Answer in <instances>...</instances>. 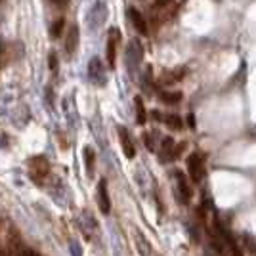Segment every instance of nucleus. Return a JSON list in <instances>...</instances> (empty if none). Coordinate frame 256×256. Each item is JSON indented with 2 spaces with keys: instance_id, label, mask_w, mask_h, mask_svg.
Segmentation results:
<instances>
[{
  "instance_id": "nucleus-1",
  "label": "nucleus",
  "mask_w": 256,
  "mask_h": 256,
  "mask_svg": "<svg viewBox=\"0 0 256 256\" xmlns=\"http://www.w3.org/2000/svg\"><path fill=\"white\" fill-rule=\"evenodd\" d=\"M29 176L34 184L44 186L46 180L50 178V162L44 155H34L29 160Z\"/></svg>"
},
{
  "instance_id": "nucleus-2",
  "label": "nucleus",
  "mask_w": 256,
  "mask_h": 256,
  "mask_svg": "<svg viewBox=\"0 0 256 256\" xmlns=\"http://www.w3.org/2000/svg\"><path fill=\"white\" fill-rule=\"evenodd\" d=\"M188 172H190L192 182H195V184H199L204 178L206 168H204V159L201 153H192L188 157Z\"/></svg>"
},
{
  "instance_id": "nucleus-3",
  "label": "nucleus",
  "mask_w": 256,
  "mask_h": 256,
  "mask_svg": "<svg viewBox=\"0 0 256 256\" xmlns=\"http://www.w3.org/2000/svg\"><path fill=\"white\" fill-rule=\"evenodd\" d=\"M120 42V31L118 29H111L109 31V36H107V50H106V56H107V65L113 69L115 67V62H117V46Z\"/></svg>"
},
{
  "instance_id": "nucleus-4",
  "label": "nucleus",
  "mask_w": 256,
  "mask_h": 256,
  "mask_svg": "<svg viewBox=\"0 0 256 256\" xmlns=\"http://www.w3.org/2000/svg\"><path fill=\"white\" fill-rule=\"evenodd\" d=\"M88 75L92 78V82L96 84H104L106 82V73H104V65L98 58H92L90 60V65H88Z\"/></svg>"
},
{
  "instance_id": "nucleus-5",
  "label": "nucleus",
  "mask_w": 256,
  "mask_h": 256,
  "mask_svg": "<svg viewBox=\"0 0 256 256\" xmlns=\"http://www.w3.org/2000/svg\"><path fill=\"white\" fill-rule=\"evenodd\" d=\"M98 204H100V210L104 214H109L111 210V201H109V193H107V180H100L98 186Z\"/></svg>"
},
{
  "instance_id": "nucleus-6",
  "label": "nucleus",
  "mask_w": 256,
  "mask_h": 256,
  "mask_svg": "<svg viewBox=\"0 0 256 256\" xmlns=\"http://www.w3.org/2000/svg\"><path fill=\"white\" fill-rule=\"evenodd\" d=\"M118 138H120V146H122L124 155L128 159H134L136 148H134V142H132V138H130V134H128V130L124 126H118Z\"/></svg>"
},
{
  "instance_id": "nucleus-7",
  "label": "nucleus",
  "mask_w": 256,
  "mask_h": 256,
  "mask_svg": "<svg viewBox=\"0 0 256 256\" xmlns=\"http://www.w3.org/2000/svg\"><path fill=\"white\" fill-rule=\"evenodd\" d=\"M78 38H80V32H78V27L76 25H71L69 31H67V36H65V54L67 56H73L78 46Z\"/></svg>"
},
{
  "instance_id": "nucleus-8",
  "label": "nucleus",
  "mask_w": 256,
  "mask_h": 256,
  "mask_svg": "<svg viewBox=\"0 0 256 256\" xmlns=\"http://www.w3.org/2000/svg\"><path fill=\"white\" fill-rule=\"evenodd\" d=\"M159 157L162 162H168L176 157V146H174V140L172 138H162V144H160V151H159Z\"/></svg>"
},
{
  "instance_id": "nucleus-9",
  "label": "nucleus",
  "mask_w": 256,
  "mask_h": 256,
  "mask_svg": "<svg viewBox=\"0 0 256 256\" xmlns=\"http://www.w3.org/2000/svg\"><path fill=\"white\" fill-rule=\"evenodd\" d=\"M128 18H130V22H132V25L136 27V31H138L140 34L146 36V34L150 32L148 31V23H146V20H144V16H142L136 8H130V10H128Z\"/></svg>"
},
{
  "instance_id": "nucleus-10",
  "label": "nucleus",
  "mask_w": 256,
  "mask_h": 256,
  "mask_svg": "<svg viewBox=\"0 0 256 256\" xmlns=\"http://www.w3.org/2000/svg\"><path fill=\"white\" fill-rule=\"evenodd\" d=\"M176 180H178V195H180L182 203H190L192 199V190H190V184L186 180L184 172H176Z\"/></svg>"
},
{
  "instance_id": "nucleus-11",
  "label": "nucleus",
  "mask_w": 256,
  "mask_h": 256,
  "mask_svg": "<svg viewBox=\"0 0 256 256\" xmlns=\"http://www.w3.org/2000/svg\"><path fill=\"white\" fill-rule=\"evenodd\" d=\"M134 104H136V122L138 124H146L148 113H146V107H144V100L140 96H136L134 98Z\"/></svg>"
},
{
  "instance_id": "nucleus-12",
  "label": "nucleus",
  "mask_w": 256,
  "mask_h": 256,
  "mask_svg": "<svg viewBox=\"0 0 256 256\" xmlns=\"http://www.w3.org/2000/svg\"><path fill=\"white\" fill-rule=\"evenodd\" d=\"M162 120H164V124L170 128V130H182V128H184V124H182V118L178 117V115H174V113L164 115V117H162Z\"/></svg>"
},
{
  "instance_id": "nucleus-13",
  "label": "nucleus",
  "mask_w": 256,
  "mask_h": 256,
  "mask_svg": "<svg viewBox=\"0 0 256 256\" xmlns=\"http://www.w3.org/2000/svg\"><path fill=\"white\" fill-rule=\"evenodd\" d=\"M159 98H160V102H164V104H168V106H174V104H178L182 100V94L180 92H160Z\"/></svg>"
},
{
  "instance_id": "nucleus-14",
  "label": "nucleus",
  "mask_w": 256,
  "mask_h": 256,
  "mask_svg": "<svg viewBox=\"0 0 256 256\" xmlns=\"http://www.w3.org/2000/svg\"><path fill=\"white\" fill-rule=\"evenodd\" d=\"M84 157H86V170L92 176V174H94V159H96V157H94V151L90 150V148H86Z\"/></svg>"
},
{
  "instance_id": "nucleus-15",
  "label": "nucleus",
  "mask_w": 256,
  "mask_h": 256,
  "mask_svg": "<svg viewBox=\"0 0 256 256\" xmlns=\"http://www.w3.org/2000/svg\"><path fill=\"white\" fill-rule=\"evenodd\" d=\"M64 27H65L64 18H60V20L50 27V36H52V38H58V36L62 34V31H64Z\"/></svg>"
},
{
  "instance_id": "nucleus-16",
  "label": "nucleus",
  "mask_w": 256,
  "mask_h": 256,
  "mask_svg": "<svg viewBox=\"0 0 256 256\" xmlns=\"http://www.w3.org/2000/svg\"><path fill=\"white\" fill-rule=\"evenodd\" d=\"M48 65H50L52 71L58 69V56H56V52H50V56H48Z\"/></svg>"
},
{
  "instance_id": "nucleus-17",
  "label": "nucleus",
  "mask_w": 256,
  "mask_h": 256,
  "mask_svg": "<svg viewBox=\"0 0 256 256\" xmlns=\"http://www.w3.org/2000/svg\"><path fill=\"white\" fill-rule=\"evenodd\" d=\"M54 6H58L60 10H64V8H67L69 6V0H52Z\"/></svg>"
},
{
  "instance_id": "nucleus-18",
  "label": "nucleus",
  "mask_w": 256,
  "mask_h": 256,
  "mask_svg": "<svg viewBox=\"0 0 256 256\" xmlns=\"http://www.w3.org/2000/svg\"><path fill=\"white\" fill-rule=\"evenodd\" d=\"M188 122H190V126H195V117H193V115H190V117H188Z\"/></svg>"
}]
</instances>
